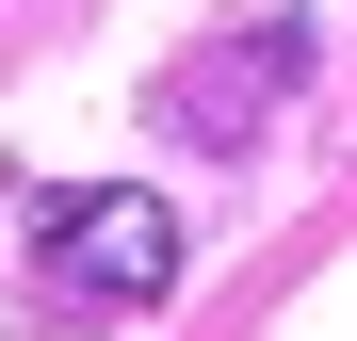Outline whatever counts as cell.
<instances>
[{"mask_svg": "<svg viewBox=\"0 0 357 341\" xmlns=\"http://www.w3.org/2000/svg\"><path fill=\"white\" fill-rule=\"evenodd\" d=\"M178 260H195V227H178L146 179H66L33 211V309L49 325H130L178 293Z\"/></svg>", "mask_w": 357, "mask_h": 341, "instance_id": "1", "label": "cell"}, {"mask_svg": "<svg viewBox=\"0 0 357 341\" xmlns=\"http://www.w3.org/2000/svg\"><path fill=\"white\" fill-rule=\"evenodd\" d=\"M292 82H309V17H244V33H211L195 49V66H178L146 114H162V130L178 146H211V162H244L260 130H276V98Z\"/></svg>", "mask_w": 357, "mask_h": 341, "instance_id": "2", "label": "cell"}]
</instances>
